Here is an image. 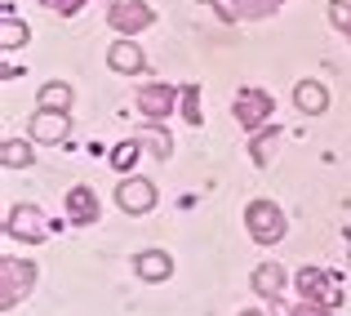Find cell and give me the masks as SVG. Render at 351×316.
<instances>
[{"mask_svg": "<svg viewBox=\"0 0 351 316\" xmlns=\"http://www.w3.org/2000/svg\"><path fill=\"white\" fill-rule=\"evenodd\" d=\"M36 276H40V267H36L32 258H14V254L0 258V308L14 312L18 303L36 290Z\"/></svg>", "mask_w": 351, "mask_h": 316, "instance_id": "6da1fadb", "label": "cell"}, {"mask_svg": "<svg viewBox=\"0 0 351 316\" xmlns=\"http://www.w3.org/2000/svg\"><path fill=\"white\" fill-rule=\"evenodd\" d=\"M245 227L258 245H276V240H285V232H289V218H285V210L276 205V201L258 196V201L245 205Z\"/></svg>", "mask_w": 351, "mask_h": 316, "instance_id": "7a4b0ae2", "label": "cell"}, {"mask_svg": "<svg viewBox=\"0 0 351 316\" xmlns=\"http://www.w3.org/2000/svg\"><path fill=\"white\" fill-rule=\"evenodd\" d=\"M236 120H240V129H249V134H263L267 125H271V111H276V98L267 94L263 85H245V89H236Z\"/></svg>", "mask_w": 351, "mask_h": 316, "instance_id": "3957f363", "label": "cell"}, {"mask_svg": "<svg viewBox=\"0 0 351 316\" xmlns=\"http://www.w3.org/2000/svg\"><path fill=\"white\" fill-rule=\"evenodd\" d=\"M298 294L311 299V303H325V308H343L347 303L343 281H338L334 272H325V267H302L298 272Z\"/></svg>", "mask_w": 351, "mask_h": 316, "instance_id": "277c9868", "label": "cell"}, {"mask_svg": "<svg viewBox=\"0 0 351 316\" xmlns=\"http://www.w3.org/2000/svg\"><path fill=\"white\" fill-rule=\"evenodd\" d=\"M107 23H112L120 36L134 41L138 32L156 27V9L147 5V0H112V5H107Z\"/></svg>", "mask_w": 351, "mask_h": 316, "instance_id": "5b68a950", "label": "cell"}, {"mask_svg": "<svg viewBox=\"0 0 351 316\" xmlns=\"http://www.w3.org/2000/svg\"><path fill=\"white\" fill-rule=\"evenodd\" d=\"M5 232L14 240H23V245H40L45 236H49V218H45L40 205H14L5 218Z\"/></svg>", "mask_w": 351, "mask_h": 316, "instance_id": "8992f818", "label": "cell"}, {"mask_svg": "<svg viewBox=\"0 0 351 316\" xmlns=\"http://www.w3.org/2000/svg\"><path fill=\"white\" fill-rule=\"evenodd\" d=\"M156 201H160V192H156L152 179H143V174H129V179H120L116 205L125 210V214H134V218H138V214H152Z\"/></svg>", "mask_w": 351, "mask_h": 316, "instance_id": "52a82bcc", "label": "cell"}, {"mask_svg": "<svg viewBox=\"0 0 351 316\" xmlns=\"http://www.w3.org/2000/svg\"><path fill=\"white\" fill-rule=\"evenodd\" d=\"M182 103V85H143L138 89V111H143L147 120H169L173 107Z\"/></svg>", "mask_w": 351, "mask_h": 316, "instance_id": "ba28073f", "label": "cell"}, {"mask_svg": "<svg viewBox=\"0 0 351 316\" xmlns=\"http://www.w3.org/2000/svg\"><path fill=\"white\" fill-rule=\"evenodd\" d=\"M62 205H67V223H71V227H94L98 210H103V205H98V192L89 188V183H76Z\"/></svg>", "mask_w": 351, "mask_h": 316, "instance_id": "9c48e42d", "label": "cell"}, {"mask_svg": "<svg viewBox=\"0 0 351 316\" xmlns=\"http://www.w3.org/2000/svg\"><path fill=\"white\" fill-rule=\"evenodd\" d=\"M107 67L120 71V76H143L147 71V54L138 49V41L120 36V41H112V49H107Z\"/></svg>", "mask_w": 351, "mask_h": 316, "instance_id": "30bf717a", "label": "cell"}, {"mask_svg": "<svg viewBox=\"0 0 351 316\" xmlns=\"http://www.w3.org/2000/svg\"><path fill=\"white\" fill-rule=\"evenodd\" d=\"M134 276L147 285H160L173 276V254L169 249H143V254H134Z\"/></svg>", "mask_w": 351, "mask_h": 316, "instance_id": "8fae6325", "label": "cell"}, {"mask_svg": "<svg viewBox=\"0 0 351 316\" xmlns=\"http://www.w3.org/2000/svg\"><path fill=\"white\" fill-rule=\"evenodd\" d=\"M209 5L218 9V18H227V23H249V18H267L276 14V0H209Z\"/></svg>", "mask_w": 351, "mask_h": 316, "instance_id": "7c38bea8", "label": "cell"}, {"mask_svg": "<svg viewBox=\"0 0 351 316\" xmlns=\"http://www.w3.org/2000/svg\"><path fill=\"white\" fill-rule=\"evenodd\" d=\"M71 134V116H62V111H36L32 116V138L36 143H67Z\"/></svg>", "mask_w": 351, "mask_h": 316, "instance_id": "4fadbf2b", "label": "cell"}, {"mask_svg": "<svg viewBox=\"0 0 351 316\" xmlns=\"http://www.w3.org/2000/svg\"><path fill=\"white\" fill-rule=\"evenodd\" d=\"M293 107L302 111V116H325L329 111V89L320 85V80H298V85H293Z\"/></svg>", "mask_w": 351, "mask_h": 316, "instance_id": "5bb4252c", "label": "cell"}, {"mask_svg": "<svg viewBox=\"0 0 351 316\" xmlns=\"http://www.w3.org/2000/svg\"><path fill=\"white\" fill-rule=\"evenodd\" d=\"M71 103H76V89H71L67 80H49V85L36 89V111H62V116H67Z\"/></svg>", "mask_w": 351, "mask_h": 316, "instance_id": "9a60e30c", "label": "cell"}, {"mask_svg": "<svg viewBox=\"0 0 351 316\" xmlns=\"http://www.w3.org/2000/svg\"><path fill=\"white\" fill-rule=\"evenodd\" d=\"M249 285H254L258 299H280V290H285V267L280 263H258L254 276H249Z\"/></svg>", "mask_w": 351, "mask_h": 316, "instance_id": "2e32d148", "label": "cell"}, {"mask_svg": "<svg viewBox=\"0 0 351 316\" xmlns=\"http://www.w3.org/2000/svg\"><path fill=\"white\" fill-rule=\"evenodd\" d=\"M134 138H138L143 147H152V152L160 156V161H165V156H173V138H169V129L156 125V120H143V125L134 129Z\"/></svg>", "mask_w": 351, "mask_h": 316, "instance_id": "e0dca14e", "label": "cell"}, {"mask_svg": "<svg viewBox=\"0 0 351 316\" xmlns=\"http://www.w3.org/2000/svg\"><path fill=\"white\" fill-rule=\"evenodd\" d=\"M27 41H32V27L23 23V18H14L5 9V18H0V49L14 54V49H27Z\"/></svg>", "mask_w": 351, "mask_h": 316, "instance_id": "ac0fdd59", "label": "cell"}, {"mask_svg": "<svg viewBox=\"0 0 351 316\" xmlns=\"http://www.w3.org/2000/svg\"><path fill=\"white\" fill-rule=\"evenodd\" d=\"M276 143H280V125H267L263 134H254V138H249V156H254V165H258V170H267V165H271Z\"/></svg>", "mask_w": 351, "mask_h": 316, "instance_id": "d6986e66", "label": "cell"}, {"mask_svg": "<svg viewBox=\"0 0 351 316\" xmlns=\"http://www.w3.org/2000/svg\"><path fill=\"white\" fill-rule=\"evenodd\" d=\"M32 161H36L32 143H23V138H5V143H0V165H5V170H27Z\"/></svg>", "mask_w": 351, "mask_h": 316, "instance_id": "ffe728a7", "label": "cell"}, {"mask_svg": "<svg viewBox=\"0 0 351 316\" xmlns=\"http://www.w3.org/2000/svg\"><path fill=\"white\" fill-rule=\"evenodd\" d=\"M138 156H143V143H138V138H125V143H116L112 147V156H107V161H112V170L116 174H134V165H138Z\"/></svg>", "mask_w": 351, "mask_h": 316, "instance_id": "44dd1931", "label": "cell"}, {"mask_svg": "<svg viewBox=\"0 0 351 316\" xmlns=\"http://www.w3.org/2000/svg\"><path fill=\"white\" fill-rule=\"evenodd\" d=\"M178 111H182V120H187V125H200V120H205L200 85H182V103H178Z\"/></svg>", "mask_w": 351, "mask_h": 316, "instance_id": "7402d4cb", "label": "cell"}, {"mask_svg": "<svg viewBox=\"0 0 351 316\" xmlns=\"http://www.w3.org/2000/svg\"><path fill=\"white\" fill-rule=\"evenodd\" d=\"M329 23L351 41V5H347V0H329Z\"/></svg>", "mask_w": 351, "mask_h": 316, "instance_id": "603a6c76", "label": "cell"}, {"mask_svg": "<svg viewBox=\"0 0 351 316\" xmlns=\"http://www.w3.org/2000/svg\"><path fill=\"white\" fill-rule=\"evenodd\" d=\"M49 14H58V18H76L80 9H85V0H40Z\"/></svg>", "mask_w": 351, "mask_h": 316, "instance_id": "cb8c5ba5", "label": "cell"}, {"mask_svg": "<svg viewBox=\"0 0 351 316\" xmlns=\"http://www.w3.org/2000/svg\"><path fill=\"white\" fill-rule=\"evenodd\" d=\"M289 316H334V308H325V303H311V299H298Z\"/></svg>", "mask_w": 351, "mask_h": 316, "instance_id": "d4e9b609", "label": "cell"}, {"mask_svg": "<svg viewBox=\"0 0 351 316\" xmlns=\"http://www.w3.org/2000/svg\"><path fill=\"white\" fill-rule=\"evenodd\" d=\"M240 316H267V312H258V308H245V312H240Z\"/></svg>", "mask_w": 351, "mask_h": 316, "instance_id": "484cf974", "label": "cell"}, {"mask_svg": "<svg viewBox=\"0 0 351 316\" xmlns=\"http://www.w3.org/2000/svg\"><path fill=\"white\" fill-rule=\"evenodd\" d=\"M276 5H285V0H276Z\"/></svg>", "mask_w": 351, "mask_h": 316, "instance_id": "4316f807", "label": "cell"}]
</instances>
